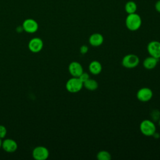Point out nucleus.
<instances>
[{
    "instance_id": "13",
    "label": "nucleus",
    "mask_w": 160,
    "mask_h": 160,
    "mask_svg": "<svg viewBox=\"0 0 160 160\" xmlns=\"http://www.w3.org/2000/svg\"><path fill=\"white\" fill-rule=\"evenodd\" d=\"M89 71L91 74L98 75L102 71V65L98 61H92L89 64Z\"/></svg>"
},
{
    "instance_id": "11",
    "label": "nucleus",
    "mask_w": 160,
    "mask_h": 160,
    "mask_svg": "<svg viewBox=\"0 0 160 160\" xmlns=\"http://www.w3.org/2000/svg\"><path fill=\"white\" fill-rule=\"evenodd\" d=\"M1 147L8 152H13L17 149L18 144L16 142L12 139H6L2 141Z\"/></svg>"
},
{
    "instance_id": "9",
    "label": "nucleus",
    "mask_w": 160,
    "mask_h": 160,
    "mask_svg": "<svg viewBox=\"0 0 160 160\" xmlns=\"http://www.w3.org/2000/svg\"><path fill=\"white\" fill-rule=\"evenodd\" d=\"M68 71L72 77H79L83 72V68L79 62L72 61L69 64Z\"/></svg>"
},
{
    "instance_id": "7",
    "label": "nucleus",
    "mask_w": 160,
    "mask_h": 160,
    "mask_svg": "<svg viewBox=\"0 0 160 160\" xmlns=\"http://www.w3.org/2000/svg\"><path fill=\"white\" fill-rule=\"evenodd\" d=\"M153 96L152 90L149 88H142L139 89L136 94L138 99L141 102L149 101Z\"/></svg>"
},
{
    "instance_id": "15",
    "label": "nucleus",
    "mask_w": 160,
    "mask_h": 160,
    "mask_svg": "<svg viewBox=\"0 0 160 160\" xmlns=\"http://www.w3.org/2000/svg\"><path fill=\"white\" fill-rule=\"evenodd\" d=\"M83 86L89 91H95L98 88V83L96 80L89 78L83 82Z\"/></svg>"
},
{
    "instance_id": "16",
    "label": "nucleus",
    "mask_w": 160,
    "mask_h": 160,
    "mask_svg": "<svg viewBox=\"0 0 160 160\" xmlns=\"http://www.w3.org/2000/svg\"><path fill=\"white\" fill-rule=\"evenodd\" d=\"M137 8H138L136 3L132 1H128L124 6L125 11L128 14L136 12L137 11Z\"/></svg>"
},
{
    "instance_id": "1",
    "label": "nucleus",
    "mask_w": 160,
    "mask_h": 160,
    "mask_svg": "<svg viewBox=\"0 0 160 160\" xmlns=\"http://www.w3.org/2000/svg\"><path fill=\"white\" fill-rule=\"evenodd\" d=\"M142 24V19L141 16L137 13L129 14L125 20V24L126 28L131 31H135L138 30Z\"/></svg>"
},
{
    "instance_id": "12",
    "label": "nucleus",
    "mask_w": 160,
    "mask_h": 160,
    "mask_svg": "<svg viewBox=\"0 0 160 160\" xmlns=\"http://www.w3.org/2000/svg\"><path fill=\"white\" fill-rule=\"evenodd\" d=\"M104 41L103 36L100 33L92 34L89 38V44L94 47H98L101 46Z\"/></svg>"
},
{
    "instance_id": "20",
    "label": "nucleus",
    "mask_w": 160,
    "mask_h": 160,
    "mask_svg": "<svg viewBox=\"0 0 160 160\" xmlns=\"http://www.w3.org/2000/svg\"><path fill=\"white\" fill-rule=\"evenodd\" d=\"M7 133V130L5 126L3 125H0V138H4Z\"/></svg>"
},
{
    "instance_id": "24",
    "label": "nucleus",
    "mask_w": 160,
    "mask_h": 160,
    "mask_svg": "<svg viewBox=\"0 0 160 160\" xmlns=\"http://www.w3.org/2000/svg\"><path fill=\"white\" fill-rule=\"evenodd\" d=\"M1 146H2V141H1V139L0 138V148H1Z\"/></svg>"
},
{
    "instance_id": "22",
    "label": "nucleus",
    "mask_w": 160,
    "mask_h": 160,
    "mask_svg": "<svg viewBox=\"0 0 160 160\" xmlns=\"http://www.w3.org/2000/svg\"><path fill=\"white\" fill-rule=\"evenodd\" d=\"M155 9L157 12L160 13V0L158 1L155 4Z\"/></svg>"
},
{
    "instance_id": "5",
    "label": "nucleus",
    "mask_w": 160,
    "mask_h": 160,
    "mask_svg": "<svg viewBox=\"0 0 160 160\" xmlns=\"http://www.w3.org/2000/svg\"><path fill=\"white\" fill-rule=\"evenodd\" d=\"M32 157L36 160H45L48 159L49 155L48 149L44 146H37L36 147L32 153Z\"/></svg>"
},
{
    "instance_id": "21",
    "label": "nucleus",
    "mask_w": 160,
    "mask_h": 160,
    "mask_svg": "<svg viewBox=\"0 0 160 160\" xmlns=\"http://www.w3.org/2000/svg\"><path fill=\"white\" fill-rule=\"evenodd\" d=\"M79 50H80V52L82 54H84L88 52V47L86 45H82V46H81Z\"/></svg>"
},
{
    "instance_id": "3",
    "label": "nucleus",
    "mask_w": 160,
    "mask_h": 160,
    "mask_svg": "<svg viewBox=\"0 0 160 160\" xmlns=\"http://www.w3.org/2000/svg\"><path fill=\"white\" fill-rule=\"evenodd\" d=\"M140 131L146 136H152L156 132V126L154 123L148 119L143 120L139 126Z\"/></svg>"
},
{
    "instance_id": "6",
    "label": "nucleus",
    "mask_w": 160,
    "mask_h": 160,
    "mask_svg": "<svg viewBox=\"0 0 160 160\" xmlns=\"http://www.w3.org/2000/svg\"><path fill=\"white\" fill-rule=\"evenodd\" d=\"M147 50L151 56L157 59L160 58V42L158 41L149 42L147 46Z\"/></svg>"
},
{
    "instance_id": "18",
    "label": "nucleus",
    "mask_w": 160,
    "mask_h": 160,
    "mask_svg": "<svg viewBox=\"0 0 160 160\" xmlns=\"http://www.w3.org/2000/svg\"><path fill=\"white\" fill-rule=\"evenodd\" d=\"M160 118V112L155 109L153 111H152V113H151V118L154 120V121H157V120H159Z\"/></svg>"
},
{
    "instance_id": "19",
    "label": "nucleus",
    "mask_w": 160,
    "mask_h": 160,
    "mask_svg": "<svg viewBox=\"0 0 160 160\" xmlns=\"http://www.w3.org/2000/svg\"><path fill=\"white\" fill-rule=\"evenodd\" d=\"M79 79L82 82H84L86 81H87L88 79H89V74L87 73V72H83L79 77Z\"/></svg>"
},
{
    "instance_id": "25",
    "label": "nucleus",
    "mask_w": 160,
    "mask_h": 160,
    "mask_svg": "<svg viewBox=\"0 0 160 160\" xmlns=\"http://www.w3.org/2000/svg\"><path fill=\"white\" fill-rule=\"evenodd\" d=\"M158 122H159V126H160V118H159V120H158Z\"/></svg>"
},
{
    "instance_id": "14",
    "label": "nucleus",
    "mask_w": 160,
    "mask_h": 160,
    "mask_svg": "<svg viewBox=\"0 0 160 160\" xmlns=\"http://www.w3.org/2000/svg\"><path fill=\"white\" fill-rule=\"evenodd\" d=\"M158 59L156 58H154L152 56H149L146 58L144 61H143V66L144 67V68H146V69H154L158 62Z\"/></svg>"
},
{
    "instance_id": "2",
    "label": "nucleus",
    "mask_w": 160,
    "mask_h": 160,
    "mask_svg": "<svg viewBox=\"0 0 160 160\" xmlns=\"http://www.w3.org/2000/svg\"><path fill=\"white\" fill-rule=\"evenodd\" d=\"M83 87V82L78 77H72L66 83V90L71 93H76L81 90Z\"/></svg>"
},
{
    "instance_id": "23",
    "label": "nucleus",
    "mask_w": 160,
    "mask_h": 160,
    "mask_svg": "<svg viewBox=\"0 0 160 160\" xmlns=\"http://www.w3.org/2000/svg\"><path fill=\"white\" fill-rule=\"evenodd\" d=\"M152 136H154V138H159V133H156V132L154 133V134L152 135Z\"/></svg>"
},
{
    "instance_id": "10",
    "label": "nucleus",
    "mask_w": 160,
    "mask_h": 160,
    "mask_svg": "<svg viewBox=\"0 0 160 160\" xmlns=\"http://www.w3.org/2000/svg\"><path fill=\"white\" fill-rule=\"evenodd\" d=\"M43 47V42L39 38H34L30 40L28 44L29 49L32 52H39Z\"/></svg>"
},
{
    "instance_id": "4",
    "label": "nucleus",
    "mask_w": 160,
    "mask_h": 160,
    "mask_svg": "<svg viewBox=\"0 0 160 160\" xmlns=\"http://www.w3.org/2000/svg\"><path fill=\"white\" fill-rule=\"evenodd\" d=\"M139 63V58L138 56L134 54H129L124 56L122 59V65L128 69L134 68Z\"/></svg>"
},
{
    "instance_id": "8",
    "label": "nucleus",
    "mask_w": 160,
    "mask_h": 160,
    "mask_svg": "<svg viewBox=\"0 0 160 160\" xmlns=\"http://www.w3.org/2000/svg\"><path fill=\"white\" fill-rule=\"evenodd\" d=\"M24 31L28 33H34L38 29V24L36 21L33 19L28 18L25 19L22 24Z\"/></svg>"
},
{
    "instance_id": "17",
    "label": "nucleus",
    "mask_w": 160,
    "mask_h": 160,
    "mask_svg": "<svg viewBox=\"0 0 160 160\" xmlns=\"http://www.w3.org/2000/svg\"><path fill=\"white\" fill-rule=\"evenodd\" d=\"M96 158L99 160H110L111 159V156L109 152L102 150L98 152Z\"/></svg>"
}]
</instances>
